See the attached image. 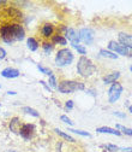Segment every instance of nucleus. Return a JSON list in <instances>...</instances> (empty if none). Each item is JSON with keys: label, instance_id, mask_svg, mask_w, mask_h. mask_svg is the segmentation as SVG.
Returning <instances> with one entry per match:
<instances>
[{"label": "nucleus", "instance_id": "17", "mask_svg": "<svg viewBox=\"0 0 132 152\" xmlns=\"http://www.w3.org/2000/svg\"><path fill=\"white\" fill-rule=\"evenodd\" d=\"M27 44H28V48L30 50V51H36L37 48H39V42H37L34 37H29L28 39V41H27Z\"/></svg>", "mask_w": 132, "mask_h": 152}, {"label": "nucleus", "instance_id": "25", "mask_svg": "<svg viewBox=\"0 0 132 152\" xmlns=\"http://www.w3.org/2000/svg\"><path fill=\"white\" fill-rule=\"evenodd\" d=\"M49 85H50V87L52 88H56V87H58V86H56V80H55V76L52 74L50 76H49Z\"/></svg>", "mask_w": 132, "mask_h": 152}, {"label": "nucleus", "instance_id": "18", "mask_svg": "<svg viewBox=\"0 0 132 152\" xmlns=\"http://www.w3.org/2000/svg\"><path fill=\"white\" fill-rule=\"evenodd\" d=\"M100 54L102 57H106V58H110V59H118V54L113 53L110 51H107V50H101L100 51Z\"/></svg>", "mask_w": 132, "mask_h": 152}, {"label": "nucleus", "instance_id": "28", "mask_svg": "<svg viewBox=\"0 0 132 152\" xmlns=\"http://www.w3.org/2000/svg\"><path fill=\"white\" fill-rule=\"evenodd\" d=\"M106 147H107V150L110 151V152H118V150H119L115 145H107Z\"/></svg>", "mask_w": 132, "mask_h": 152}, {"label": "nucleus", "instance_id": "31", "mask_svg": "<svg viewBox=\"0 0 132 152\" xmlns=\"http://www.w3.org/2000/svg\"><path fill=\"white\" fill-rule=\"evenodd\" d=\"M72 107H73V102H72V100H69V102H66V109L71 110Z\"/></svg>", "mask_w": 132, "mask_h": 152}, {"label": "nucleus", "instance_id": "15", "mask_svg": "<svg viewBox=\"0 0 132 152\" xmlns=\"http://www.w3.org/2000/svg\"><path fill=\"white\" fill-rule=\"evenodd\" d=\"M96 132L99 133H105V134H113V135H117V137H120L121 133L118 132L117 129H113V128H109V127H100L96 129Z\"/></svg>", "mask_w": 132, "mask_h": 152}, {"label": "nucleus", "instance_id": "21", "mask_svg": "<svg viewBox=\"0 0 132 152\" xmlns=\"http://www.w3.org/2000/svg\"><path fill=\"white\" fill-rule=\"evenodd\" d=\"M69 132H72V133H74V134H78V135H82V137H90V134L88 132L79 130V129H69Z\"/></svg>", "mask_w": 132, "mask_h": 152}, {"label": "nucleus", "instance_id": "33", "mask_svg": "<svg viewBox=\"0 0 132 152\" xmlns=\"http://www.w3.org/2000/svg\"><path fill=\"white\" fill-rule=\"evenodd\" d=\"M123 152H132V148H123Z\"/></svg>", "mask_w": 132, "mask_h": 152}, {"label": "nucleus", "instance_id": "7", "mask_svg": "<svg viewBox=\"0 0 132 152\" xmlns=\"http://www.w3.org/2000/svg\"><path fill=\"white\" fill-rule=\"evenodd\" d=\"M108 48H109L110 51H113V53L117 52V53H119V54H121V56H127V54H128V50H127L126 47H124L123 45L118 44L117 41H110L109 45H108Z\"/></svg>", "mask_w": 132, "mask_h": 152}, {"label": "nucleus", "instance_id": "26", "mask_svg": "<svg viewBox=\"0 0 132 152\" xmlns=\"http://www.w3.org/2000/svg\"><path fill=\"white\" fill-rule=\"evenodd\" d=\"M73 47L76 48V50L78 51V53H79V54H82V56H84V54H85V52H87V51H85V48H84L83 46H81V45H76V46H73Z\"/></svg>", "mask_w": 132, "mask_h": 152}, {"label": "nucleus", "instance_id": "37", "mask_svg": "<svg viewBox=\"0 0 132 152\" xmlns=\"http://www.w3.org/2000/svg\"><path fill=\"white\" fill-rule=\"evenodd\" d=\"M131 71H132V66H131Z\"/></svg>", "mask_w": 132, "mask_h": 152}, {"label": "nucleus", "instance_id": "36", "mask_svg": "<svg viewBox=\"0 0 132 152\" xmlns=\"http://www.w3.org/2000/svg\"><path fill=\"white\" fill-rule=\"evenodd\" d=\"M131 58H132V52H131Z\"/></svg>", "mask_w": 132, "mask_h": 152}, {"label": "nucleus", "instance_id": "5", "mask_svg": "<svg viewBox=\"0 0 132 152\" xmlns=\"http://www.w3.org/2000/svg\"><path fill=\"white\" fill-rule=\"evenodd\" d=\"M123 93V86L118 82H114L112 85V87L108 91V100L110 104H114L117 100H119L120 96Z\"/></svg>", "mask_w": 132, "mask_h": 152}, {"label": "nucleus", "instance_id": "12", "mask_svg": "<svg viewBox=\"0 0 132 152\" xmlns=\"http://www.w3.org/2000/svg\"><path fill=\"white\" fill-rule=\"evenodd\" d=\"M22 128V123H21V120L18 117H13L10 122V130L16 133V134H19V130Z\"/></svg>", "mask_w": 132, "mask_h": 152}, {"label": "nucleus", "instance_id": "34", "mask_svg": "<svg viewBox=\"0 0 132 152\" xmlns=\"http://www.w3.org/2000/svg\"><path fill=\"white\" fill-rule=\"evenodd\" d=\"M9 94H10V96H14V94H16V92H7Z\"/></svg>", "mask_w": 132, "mask_h": 152}, {"label": "nucleus", "instance_id": "29", "mask_svg": "<svg viewBox=\"0 0 132 152\" xmlns=\"http://www.w3.org/2000/svg\"><path fill=\"white\" fill-rule=\"evenodd\" d=\"M5 57H6V51L0 46V61L1 59H5Z\"/></svg>", "mask_w": 132, "mask_h": 152}, {"label": "nucleus", "instance_id": "1", "mask_svg": "<svg viewBox=\"0 0 132 152\" xmlns=\"http://www.w3.org/2000/svg\"><path fill=\"white\" fill-rule=\"evenodd\" d=\"M24 28L19 23H6L0 28V37L6 44L21 41L24 39Z\"/></svg>", "mask_w": 132, "mask_h": 152}, {"label": "nucleus", "instance_id": "4", "mask_svg": "<svg viewBox=\"0 0 132 152\" xmlns=\"http://www.w3.org/2000/svg\"><path fill=\"white\" fill-rule=\"evenodd\" d=\"M60 93H64V94H67V93H71V92H74V91H78V89H84V85L81 83V82H76V81H63L59 83V86L56 87Z\"/></svg>", "mask_w": 132, "mask_h": 152}, {"label": "nucleus", "instance_id": "30", "mask_svg": "<svg viewBox=\"0 0 132 152\" xmlns=\"http://www.w3.org/2000/svg\"><path fill=\"white\" fill-rule=\"evenodd\" d=\"M113 113H114V116H118V117H120V118H125V117H126L125 113H121V112H119V111H115V112H113Z\"/></svg>", "mask_w": 132, "mask_h": 152}, {"label": "nucleus", "instance_id": "16", "mask_svg": "<svg viewBox=\"0 0 132 152\" xmlns=\"http://www.w3.org/2000/svg\"><path fill=\"white\" fill-rule=\"evenodd\" d=\"M53 42L65 46V45L67 44V40H66V37H64L63 35H59V34H58V35H54V36H53Z\"/></svg>", "mask_w": 132, "mask_h": 152}, {"label": "nucleus", "instance_id": "8", "mask_svg": "<svg viewBox=\"0 0 132 152\" xmlns=\"http://www.w3.org/2000/svg\"><path fill=\"white\" fill-rule=\"evenodd\" d=\"M34 132H35V127L32 124H23L19 130V134L24 139H30L34 135Z\"/></svg>", "mask_w": 132, "mask_h": 152}, {"label": "nucleus", "instance_id": "11", "mask_svg": "<svg viewBox=\"0 0 132 152\" xmlns=\"http://www.w3.org/2000/svg\"><path fill=\"white\" fill-rule=\"evenodd\" d=\"M21 74H19V70L17 69H13V68H6L1 71V76L5 79H16Z\"/></svg>", "mask_w": 132, "mask_h": 152}, {"label": "nucleus", "instance_id": "23", "mask_svg": "<svg viewBox=\"0 0 132 152\" xmlns=\"http://www.w3.org/2000/svg\"><path fill=\"white\" fill-rule=\"evenodd\" d=\"M117 128H118V129H121V130L124 132V134H126V135H128V137H132V129L126 128V127H123V126H120V124H117Z\"/></svg>", "mask_w": 132, "mask_h": 152}, {"label": "nucleus", "instance_id": "35", "mask_svg": "<svg viewBox=\"0 0 132 152\" xmlns=\"http://www.w3.org/2000/svg\"><path fill=\"white\" fill-rule=\"evenodd\" d=\"M128 111L132 113V105H131V106H128Z\"/></svg>", "mask_w": 132, "mask_h": 152}, {"label": "nucleus", "instance_id": "9", "mask_svg": "<svg viewBox=\"0 0 132 152\" xmlns=\"http://www.w3.org/2000/svg\"><path fill=\"white\" fill-rule=\"evenodd\" d=\"M66 37L71 41V45L72 46H76V45H79V35H78V33L74 30L73 28H70V29H67V31H66Z\"/></svg>", "mask_w": 132, "mask_h": 152}, {"label": "nucleus", "instance_id": "10", "mask_svg": "<svg viewBox=\"0 0 132 152\" xmlns=\"http://www.w3.org/2000/svg\"><path fill=\"white\" fill-rule=\"evenodd\" d=\"M119 41H120V45H123L127 50L128 48H132V35L131 34L120 33L119 34Z\"/></svg>", "mask_w": 132, "mask_h": 152}, {"label": "nucleus", "instance_id": "27", "mask_svg": "<svg viewBox=\"0 0 132 152\" xmlns=\"http://www.w3.org/2000/svg\"><path fill=\"white\" fill-rule=\"evenodd\" d=\"M60 120H61L63 122H65V123L70 124V126H72V124H73V122H72V121H71V120H70L67 116H65V115H64V116H61V117H60Z\"/></svg>", "mask_w": 132, "mask_h": 152}, {"label": "nucleus", "instance_id": "20", "mask_svg": "<svg viewBox=\"0 0 132 152\" xmlns=\"http://www.w3.org/2000/svg\"><path fill=\"white\" fill-rule=\"evenodd\" d=\"M23 111H24L25 113H29V115L34 116V117H39V116H40V113L37 112L36 110H34V109H31V107H28V106L23 107Z\"/></svg>", "mask_w": 132, "mask_h": 152}, {"label": "nucleus", "instance_id": "24", "mask_svg": "<svg viewBox=\"0 0 132 152\" xmlns=\"http://www.w3.org/2000/svg\"><path fill=\"white\" fill-rule=\"evenodd\" d=\"M52 50H53V45L52 44H48V42L43 44V51H45L46 54H49L52 52Z\"/></svg>", "mask_w": 132, "mask_h": 152}, {"label": "nucleus", "instance_id": "14", "mask_svg": "<svg viewBox=\"0 0 132 152\" xmlns=\"http://www.w3.org/2000/svg\"><path fill=\"white\" fill-rule=\"evenodd\" d=\"M41 33H42V35L45 37H50L53 35V33H54V27L52 24H49V23H45L42 26V28H41Z\"/></svg>", "mask_w": 132, "mask_h": 152}, {"label": "nucleus", "instance_id": "6", "mask_svg": "<svg viewBox=\"0 0 132 152\" xmlns=\"http://www.w3.org/2000/svg\"><path fill=\"white\" fill-rule=\"evenodd\" d=\"M79 40L83 41L85 45H91L92 41H94V31L89 28H84V29H81L79 31Z\"/></svg>", "mask_w": 132, "mask_h": 152}, {"label": "nucleus", "instance_id": "3", "mask_svg": "<svg viewBox=\"0 0 132 152\" xmlns=\"http://www.w3.org/2000/svg\"><path fill=\"white\" fill-rule=\"evenodd\" d=\"M73 62V53L69 48H61L58 51L55 57V65L56 66H67Z\"/></svg>", "mask_w": 132, "mask_h": 152}, {"label": "nucleus", "instance_id": "13", "mask_svg": "<svg viewBox=\"0 0 132 152\" xmlns=\"http://www.w3.org/2000/svg\"><path fill=\"white\" fill-rule=\"evenodd\" d=\"M120 77V72L118 71H114V72H112V74H108L107 76H105L103 77V82L107 85V83H114L117 82V80Z\"/></svg>", "mask_w": 132, "mask_h": 152}, {"label": "nucleus", "instance_id": "2", "mask_svg": "<svg viewBox=\"0 0 132 152\" xmlns=\"http://www.w3.org/2000/svg\"><path fill=\"white\" fill-rule=\"evenodd\" d=\"M77 71L83 77H89V76H91L94 74V71H95V65H94L91 63V61L88 59L87 57L82 56L78 61V64H77Z\"/></svg>", "mask_w": 132, "mask_h": 152}, {"label": "nucleus", "instance_id": "19", "mask_svg": "<svg viewBox=\"0 0 132 152\" xmlns=\"http://www.w3.org/2000/svg\"><path fill=\"white\" fill-rule=\"evenodd\" d=\"M54 132L56 133L58 135H60L61 138H64L65 140H67V141H71V142H73L74 141V139L71 137V135H69V134H66V133H64V132H61L60 129H54Z\"/></svg>", "mask_w": 132, "mask_h": 152}, {"label": "nucleus", "instance_id": "22", "mask_svg": "<svg viewBox=\"0 0 132 152\" xmlns=\"http://www.w3.org/2000/svg\"><path fill=\"white\" fill-rule=\"evenodd\" d=\"M37 69H39V70H40L42 74H45V75H48V76H50V75H52V70H50V69H48V68L42 66L41 64L37 65Z\"/></svg>", "mask_w": 132, "mask_h": 152}, {"label": "nucleus", "instance_id": "32", "mask_svg": "<svg viewBox=\"0 0 132 152\" xmlns=\"http://www.w3.org/2000/svg\"><path fill=\"white\" fill-rule=\"evenodd\" d=\"M40 83H42V85L46 87V89H47V91H49V86H47V85H46V82H43V81H40Z\"/></svg>", "mask_w": 132, "mask_h": 152}]
</instances>
